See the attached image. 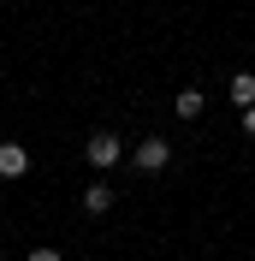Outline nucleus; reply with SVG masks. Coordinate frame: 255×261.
<instances>
[{
	"label": "nucleus",
	"instance_id": "obj_2",
	"mask_svg": "<svg viewBox=\"0 0 255 261\" xmlns=\"http://www.w3.org/2000/svg\"><path fill=\"white\" fill-rule=\"evenodd\" d=\"M166 161H172V148L160 143V137H143V143H137V154H131V166H137V172H160Z\"/></svg>",
	"mask_w": 255,
	"mask_h": 261
},
{
	"label": "nucleus",
	"instance_id": "obj_5",
	"mask_svg": "<svg viewBox=\"0 0 255 261\" xmlns=\"http://www.w3.org/2000/svg\"><path fill=\"white\" fill-rule=\"evenodd\" d=\"M113 208V190L107 184H89V190H83V214H107Z\"/></svg>",
	"mask_w": 255,
	"mask_h": 261
},
{
	"label": "nucleus",
	"instance_id": "obj_8",
	"mask_svg": "<svg viewBox=\"0 0 255 261\" xmlns=\"http://www.w3.org/2000/svg\"><path fill=\"white\" fill-rule=\"evenodd\" d=\"M243 130H249V137H255V101H249V107H243Z\"/></svg>",
	"mask_w": 255,
	"mask_h": 261
},
{
	"label": "nucleus",
	"instance_id": "obj_1",
	"mask_svg": "<svg viewBox=\"0 0 255 261\" xmlns=\"http://www.w3.org/2000/svg\"><path fill=\"white\" fill-rule=\"evenodd\" d=\"M83 161L95 166V172H107V166H119V161H125V143H119L113 130H95V137L83 143Z\"/></svg>",
	"mask_w": 255,
	"mask_h": 261
},
{
	"label": "nucleus",
	"instance_id": "obj_7",
	"mask_svg": "<svg viewBox=\"0 0 255 261\" xmlns=\"http://www.w3.org/2000/svg\"><path fill=\"white\" fill-rule=\"evenodd\" d=\"M24 261H65V255H60V249H30Z\"/></svg>",
	"mask_w": 255,
	"mask_h": 261
},
{
	"label": "nucleus",
	"instance_id": "obj_6",
	"mask_svg": "<svg viewBox=\"0 0 255 261\" xmlns=\"http://www.w3.org/2000/svg\"><path fill=\"white\" fill-rule=\"evenodd\" d=\"M232 101H238V107H249V101H255V77H249V71L232 77Z\"/></svg>",
	"mask_w": 255,
	"mask_h": 261
},
{
	"label": "nucleus",
	"instance_id": "obj_3",
	"mask_svg": "<svg viewBox=\"0 0 255 261\" xmlns=\"http://www.w3.org/2000/svg\"><path fill=\"white\" fill-rule=\"evenodd\" d=\"M30 172V148L24 143H0V178H24Z\"/></svg>",
	"mask_w": 255,
	"mask_h": 261
},
{
	"label": "nucleus",
	"instance_id": "obj_4",
	"mask_svg": "<svg viewBox=\"0 0 255 261\" xmlns=\"http://www.w3.org/2000/svg\"><path fill=\"white\" fill-rule=\"evenodd\" d=\"M202 107H208L202 89H178V101H172V113H178V119H202Z\"/></svg>",
	"mask_w": 255,
	"mask_h": 261
}]
</instances>
